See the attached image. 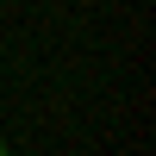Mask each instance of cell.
<instances>
[{
    "instance_id": "cell-1",
    "label": "cell",
    "mask_w": 156,
    "mask_h": 156,
    "mask_svg": "<svg viewBox=\"0 0 156 156\" xmlns=\"http://www.w3.org/2000/svg\"><path fill=\"white\" fill-rule=\"evenodd\" d=\"M0 156H12V150H6V144H0Z\"/></svg>"
}]
</instances>
